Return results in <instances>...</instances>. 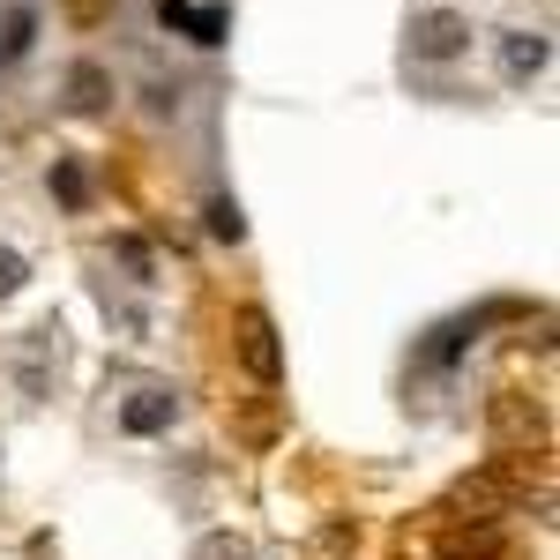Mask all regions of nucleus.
Returning a JSON list of instances; mask_svg holds the SVG:
<instances>
[{
  "label": "nucleus",
  "instance_id": "obj_12",
  "mask_svg": "<svg viewBox=\"0 0 560 560\" xmlns=\"http://www.w3.org/2000/svg\"><path fill=\"white\" fill-rule=\"evenodd\" d=\"M210 240H232V247L247 240V217H240V202H224V195L210 202Z\"/></svg>",
  "mask_w": 560,
  "mask_h": 560
},
{
  "label": "nucleus",
  "instance_id": "obj_7",
  "mask_svg": "<svg viewBox=\"0 0 560 560\" xmlns=\"http://www.w3.org/2000/svg\"><path fill=\"white\" fill-rule=\"evenodd\" d=\"M158 23L165 31H187L195 45H224V8H195V0H158Z\"/></svg>",
  "mask_w": 560,
  "mask_h": 560
},
{
  "label": "nucleus",
  "instance_id": "obj_4",
  "mask_svg": "<svg viewBox=\"0 0 560 560\" xmlns=\"http://www.w3.org/2000/svg\"><path fill=\"white\" fill-rule=\"evenodd\" d=\"M240 366H247L261 388L284 374V345H277V322H269L261 306H247V314H240Z\"/></svg>",
  "mask_w": 560,
  "mask_h": 560
},
{
  "label": "nucleus",
  "instance_id": "obj_11",
  "mask_svg": "<svg viewBox=\"0 0 560 560\" xmlns=\"http://www.w3.org/2000/svg\"><path fill=\"white\" fill-rule=\"evenodd\" d=\"M351 546H359V523H322V530H314V553L322 560H337V553H351Z\"/></svg>",
  "mask_w": 560,
  "mask_h": 560
},
{
  "label": "nucleus",
  "instance_id": "obj_14",
  "mask_svg": "<svg viewBox=\"0 0 560 560\" xmlns=\"http://www.w3.org/2000/svg\"><path fill=\"white\" fill-rule=\"evenodd\" d=\"M113 247H120V261H128V269L142 277V284L158 277V261H150V247H142V240H113Z\"/></svg>",
  "mask_w": 560,
  "mask_h": 560
},
{
  "label": "nucleus",
  "instance_id": "obj_13",
  "mask_svg": "<svg viewBox=\"0 0 560 560\" xmlns=\"http://www.w3.org/2000/svg\"><path fill=\"white\" fill-rule=\"evenodd\" d=\"M23 284H31V261L15 255V247H0V300H15Z\"/></svg>",
  "mask_w": 560,
  "mask_h": 560
},
{
  "label": "nucleus",
  "instance_id": "obj_3",
  "mask_svg": "<svg viewBox=\"0 0 560 560\" xmlns=\"http://www.w3.org/2000/svg\"><path fill=\"white\" fill-rule=\"evenodd\" d=\"M456 52H471V23L456 8L411 15V60H456Z\"/></svg>",
  "mask_w": 560,
  "mask_h": 560
},
{
  "label": "nucleus",
  "instance_id": "obj_10",
  "mask_svg": "<svg viewBox=\"0 0 560 560\" xmlns=\"http://www.w3.org/2000/svg\"><path fill=\"white\" fill-rule=\"evenodd\" d=\"M52 195H60L68 210H83V202H90V173L75 165V158H60V165H52Z\"/></svg>",
  "mask_w": 560,
  "mask_h": 560
},
{
  "label": "nucleus",
  "instance_id": "obj_9",
  "mask_svg": "<svg viewBox=\"0 0 560 560\" xmlns=\"http://www.w3.org/2000/svg\"><path fill=\"white\" fill-rule=\"evenodd\" d=\"M31 38H38V8H15V15H8V31H0V68H8V60H23Z\"/></svg>",
  "mask_w": 560,
  "mask_h": 560
},
{
  "label": "nucleus",
  "instance_id": "obj_2",
  "mask_svg": "<svg viewBox=\"0 0 560 560\" xmlns=\"http://www.w3.org/2000/svg\"><path fill=\"white\" fill-rule=\"evenodd\" d=\"M486 427H493V448H546V441H553L546 404H538V396H516V388L486 404Z\"/></svg>",
  "mask_w": 560,
  "mask_h": 560
},
{
  "label": "nucleus",
  "instance_id": "obj_5",
  "mask_svg": "<svg viewBox=\"0 0 560 560\" xmlns=\"http://www.w3.org/2000/svg\"><path fill=\"white\" fill-rule=\"evenodd\" d=\"M173 419H179V396H173V388H135L128 404H120V433H135V441L165 433Z\"/></svg>",
  "mask_w": 560,
  "mask_h": 560
},
{
  "label": "nucleus",
  "instance_id": "obj_8",
  "mask_svg": "<svg viewBox=\"0 0 560 560\" xmlns=\"http://www.w3.org/2000/svg\"><path fill=\"white\" fill-rule=\"evenodd\" d=\"M68 105H75V113H105V105H113V75H105L97 60H75V68H68Z\"/></svg>",
  "mask_w": 560,
  "mask_h": 560
},
{
  "label": "nucleus",
  "instance_id": "obj_1",
  "mask_svg": "<svg viewBox=\"0 0 560 560\" xmlns=\"http://www.w3.org/2000/svg\"><path fill=\"white\" fill-rule=\"evenodd\" d=\"M427 538H433L441 560H509V530H501V516H448V509H433Z\"/></svg>",
  "mask_w": 560,
  "mask_h": 560
},
{
  "label": "nucleus",
  "instance_id": "obj_15",
  "mask_svg": "<svg viewBox=\"0 0 560 560\" xmlns=\"http://www.w3.org/2000/svg\"><path fill=\"white\" fill-rule=\"evenodd\" d=\"M68 15H75V23H97V15H105V0H68Z\"/></svg>",
  "mask_w": 560,
  "mask_h": 560
},
{
  "label": "nucleus",
  "instance_id": "obj_6",
  "mask_svg": "<svg viewBox=\"0 0 560 560\" xmlns=\"http://www.w3.org/2000/svg\"><path fill=\"white\" fill-rule=\"evenodd\" d=\"M546 60H553V45H546V31H509V38H501V75H509V83H538V75H546Z\"/></svg>",
  "mask_w": 560,
  "mask_h": 560
}]
</instances>
